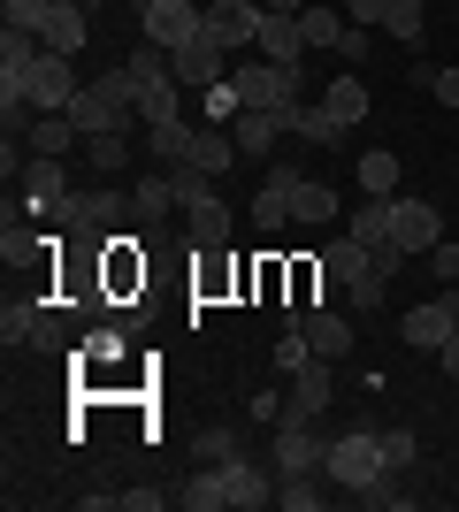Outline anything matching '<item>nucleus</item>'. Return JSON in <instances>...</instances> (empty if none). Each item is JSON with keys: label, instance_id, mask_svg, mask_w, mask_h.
Returning a JSON list of instances; mask_svg holds the SVG:
<instances>
[{"label": "nucleus", "instance_id": "1", "mask_svg": "<svg viewBox=\"0 0 459 512\" xmlns=\"http://www.w3.org/2000/svg\"><path fill=\"white\" fill-rule=\"evenodd\" d=\"M69 123L85 130V138H100V130H131V123H138V85H131V69L115 62V69H100L92 85H77Z\"/></svg>", "mask_w": 459, "mask_h": 512}, {"label": "nucleus", "instance_id": "2", "mask_svg": "<svg viewBox=\"0 0 459 512\" xmlns=\"http://www.w3.org/2000/svg\"><path fill=\"white\" fill-rule=\"evenodd\" d=\"M230 92H238V107L284 115V107L306 100V69H291V62H238L230 69Z\"/></svg>", "mask_w": 459, "mask_h": 512}, {"label": "nucleus", "instance_id": "3", "mask_svg": "<svg viewBox=\"0 0 459 512\" xmlns=\"http://www.w3.org/2000/svg\"><path fill=\"white\" fill-rule=\"evenodd\" d=\"M322 459H329V436L306 413H276V436H268V467H276V482L284 474H322Z\"/></svg>", "mask_w": 459, "mask_h": 512}, {"label": "nucleus", "instance_id": "4", "mask_svg": "<svg viewBox=\"0 0 459 512\" xmlns=\"http://www.w3.org/2000/svg\"><path fill=\"white\" fill-rule=\"evenodd\" d=\"M322 474L337 482V490H368V482H383V444H375V428H345V436H329V459H322Z\"/></svg>", "mask_w": 459, "mask_h": 512}, {"label": "nucleus", "instance_id": "5", "mask_svg": "<svg viewBox=\"0 0 459 512\" xmlns=\"http://www.w3.org/2000/svg\"><path fill=\"white\" fill-rule=\"evenodd\" d=\"M169 69H176V85H184V92H215V85H230V69H238V62H230V46H215V39H207V23H199L192 39L169 54Z\"/></svg>", "mask_w": 459, "mask_h": 512}, {"label": "nucleus", "instance_id": "6", "mask_svg": "<svg viewBox=\"0 0 459 512\" xmlns=\"http://www.w3.org/2000/svg\"><path fill=\"white\" fill-rule=\"evenodd\" d=\"M199 23H207V0H153V8H138V39L146 46H184L199 31Z\"/></svg>", "mask_w": 459, "mask_h": 512}, {"label": "nucleus", "instance_id": "7", "mask_svg": "<svg viewBox=\"0 0 459 512\" xmlns=\"http://www.w3.org/2000/svg\"><path fill=\"white\" fill-rule=\"evenodd\" d=\"M391 245H398V253H437V245H444V214L429 207V199L398 192L391 199Z\"/></svg>", "mask_w": 459, "mask_h": 512}, {"label": "nucleus", "instance_id": "8", "mask_svg": "<svg viewBox=\"0 0 459 512\" xmlns=\"http://www.w3.org/2000/svg\"><path fill=\"white\" fill-rule=\"evenodd\" d=\"M452 314H459V291L444 283L429 306H406V321H398V337L414 344V352H444V337H452Z\"/></svg>", "mask_w": 459, "mask_h": 512}, {"label": "nucleus", "instance_id": "9", "mask_svg": "<svg viewBox=\"0 0 459 512\" xmlns=\"http://www.w3.org/2000/svg\"><path fill=\"white\" fill-rule=\"evenodd\" d=\"M222 490H230V512H268L276 505V467H261V459H222Z\"/></svg>", "mask_w": 459, "mask_h": 512}, {"label": "nucleus", "instance_id": "10", "mask_svg": "<svg viewBox=\"0 0 459 512\" xmlns=\"http://www.w3.org/2000/svg\"><path fill=\"white\" fill-rule=\"evenodd\" d=\"M23 92H31L39 115H69V100H77V69H69V54H39L31 77H23Z\"/></svg>", "mask_w": 459, "mask_h": 512}, {"label": "nucleus", "instance_id": "11", "mask_svg": "<svg viewBox=\"0 0 459 512\" xmlns=\"http://www.w3.org/2000/svg\"><path fill=\"white\" fill-rule=\"evenodd\" d=\"M299 176H306V169H291V161H268L261 192H253V230H261V237L291 222V192H299Z\"/></svg>", "mask_w": 459, "mask_h": 512}, {"label": "nucleus", "instance_id": "12", "mask_svg": "<svg viewBox=\"0 0 459 512\" xmlns=\"http://www.w3.org/2000/svg\"><path fill=\"white\" fill-rule=\"evenodd\" d=\"M207 39L245 54V46L261 39V0H207Z\"/></svg>", "mask_w": 459, "mask_h": 512}, {"label": "nucleus", "instance_id": "13", "mask_svg": "<svg viewBox=\"0 0 459 512\" xmlns=\"http://www.w3.org/2000/svg\"><path fill=\"white\" fill-rule=\"evenodd\" d=\"M39 39H46V54H69V62H77V54L92 46V8L85 0H54L46 23H39Z\"/></svg>", "mask_w": 459, "mask_h": 512}, {"label": "nucleus", "instance_id": "14", "mask_svg": "<svg viewBox=\"0 0 459 512\" xmlns=\"http://www.w3.org/2000/svg\"><path fill=\"white\" fill-rule=\"evenodd\" d=\"M23 199H31V214H54L69 199V176H62V153H31V161H23Z\"/></svg>", "mask_w": 459, "mask_h": 512}, {"label": "nucleus", "instance_id": "15", "mask_svg": "<svg viewBox=\"0 0 459 512\" xmlns=\"http://www.w3.org/2000/svg\"><path fill=\"white\" fill-rule=\"evenodd\" d=\"M299 329H306V344H314V360H345L352 337H360L337 306H299Z\"/></svg>", "mask_w": 459, "mask_h": 512}, {"label": "nucleus", "instance_id": "16", "mask_svg": "<svg viewBox=\"0 0 459 512\" xmlns=\"http://www.w3.org/2000/svg\"><path fill=\"white\" fill-rule=\"evenodd\" d=\"M253 54H261V62L306 69V31H299V16H276V8H261V39H253Z\"/></svg>", "mask_w": 459, "mask_h": 512}, {"label": "nucleus", "instance_id": "17", "mask_svg": "<svg viewBox=\"0 0 459 512\" xmlns=\"http://www.w3.org/2000/svg\"><path fill=\"white\" fill-rule=\"evenodd\" d=\"M184 230H192L199 253H222V245H230V199H222V192H199L192 207H184Z\"/></svg>", "mask_w": 459, "mask_h": 512}, {"label": "nucleus", "instance_id": "18", "mask_svg": "<svg viewBox=\"0 0 459 512\" xmlns=\"http://www.w3.org/2000/svg\"><path fill=\"white\" fill-rule=\"evenodd\" d=\"M322 115L329 123H337V138H352V123H368V85H360V77H329L322 85Z\"/></svg>", "mask_w": 459, "mask_h": 512}, {"label": "nucleus", "instance_id": "19", "mask_svg": "<svg viewBox=\"0 0 459 512\" xmlns=\"http://www.w3.org/2000/svg\"><path fill=\"white\" fill-rule=\"evenodd\" d=\"M329 398H337V375H329V360H306L299 375H291V398H284V406L306 413V421H322Z\"/></svg>", "mask_w": 459, "mask_h": 512}, {"label": "nucleus", "instance_id": "20", "mask_svg": "<svg viewBox=\"0 0 459 512\" xmlns=\"http://www.w3.org/2000/svg\"><path fill=\"white\" fill-rule=\"evenodd\" d=\"M230 138H238V153H245V161H268V153H276V138H284V115L238 107V115H230Z\"/></svg>", "mask_w": 459, "mask_h": 512}, {"label": "nucleus", "instance_id": "21", "mask_svg": "<svg viewBox=\"0 0 459 512\" xmlns=\"http://www.w3.org/2000/svg\"><path fill=\"white\" fill-rule=\"evenodd\" d=\"M131 214H138V230H161L169 214H184V207H176V192H169V176H161V169H146V176L131 184Z\"/></svg>", "mask_w": 459, "mask_h": 512}, {"label": "nucleus", "instance_id": "22", "mask_svg": "<svg viewBox=\"0 0 459 512\" xmlns=\"http://www.w3.org/2000/svg\"><path fill=\"white\" fill-rule=\"evenodd\" d=\"M46 314H54L46 299H16V291H8V306H0V344H8V352H16V344H39Z\"/></svg>", "mask_w": 459, "mask_h": 512}, {"label": "nucleus", "instance_id": "23", "mask_svg": "<svg viewBox=\"0 0 459 512\" xmlns=\"http://www.w3.org/2000/svg\"><path fill=\"white\" fill-rule=\"evenodd\" d=\"M138 85V123H176V115H184V85H176V77H131Z\"/></svg>", "mask_w": 459, "mask_h": 512}, {"label": "nucleus", "instance_id": "24", "mask_svg": "<svg viewBox=\"0 0 459 512\" xmlns=\"http://www.w3.org/2000/svg\"><path fill=\"white\" fill-rule=\"evenodd\" d=\"M299 31H306V54H329V46H345L352 23L337 16L329 0H306V8H299Z\"/></svg>", "mask_w": 459, "mask_h": 512}, {"label": "nucleus", "instance_id": "25", "mask_svg": "<svg viewBox=\"0 0 459 512\" xmlns=\"http://www.w3.org/2000/svg\"><path fill=\"white\" fill-rule=\"evenodd\" d=\"M291 222L329 230V222H337V192H329V184H314V176H299V192H291Z\"/></svg>", "mask_w": 459, "mask_h": 512}, {"label": "nucleus", "instance_id": "26", "mask_svg": "<svg viewBox=\"0 0 459 512\" xmlns=\"http://www.w3.org/2000/svg\"><path fill=\"white\" fill-rule=\"evenodd\" d=\"M146 146H153V169H169V161H192V146H199V130L176 115V123H153L146 130Z\"/></svg>", "mask_w": 459, "mask_h": 512}, {"label": "nucleus", "instance_id": "27", "mask_svg": "<svg viewBox=\"0 0 459 512\" xmlns=\"http://www.w3.org/2000/svg\"><path fill=\"white\" fill-rule=\"evenodd\" d=\"M192 161H199V169H207V176H230V169H238V161H245V153H238V138H230V130L199 123V146H192Z\"/></svg>", "mask_w": 459, "mask_h": 512}, {"label": "nucleus", "instance_id": "28", "mask_svg": "<svg viewBox=\"0 0 459 512\" xmlns=\"http://www.w3.org/2000/svg\"><path fill=\"white\" fill-rule=\"evenodd\" d=\"M322 268H329V283L345 291V283H360V276H368L375 260H368V245H360V237H337V245H322Z\"/></svg>", "mask_w": 459, "mask_h": 512}, {"label": "nucleus", "instance_id": "29", "mask_svg": "<svg viewBox=\"0 0 459 512\" xmlns=\"http://www.w3.org/2000/svg\"><path fill=\"white\" fill-rule=\"evenodd\" d=\"M345 237H360V245H368V260H375L383 245H391V199H368V207H352Z\"/></svg>", "mask_w": 459, "mask_h": 512}, {"label": "nucleus", "instance_id": "30", "mask_svg": "<svg viewBox=\"0 0 459 512\" xmlns=\"http://www.w3.org/2000/svg\"><path fill=\"white\" fill-rule=\"evenodd\" d=\"M352 176L368 184V199H398V176H406V169H398L391 146H375V153H360V169H352Z\"/></svg>", "mask_w": 459, "mask_h": 512}, {"label": "nucleus", "instance_id": "31", "mask_svg": "<svg viewBox=\"0 0 459 512\" xmlns=\"http://www.w3.org/2000/svg\"><path fill=\"white\" fill-rule=\"evenodd\" d=\"M176 505H184V512H222V505H230V490H222V467H199L192 482H176Z\"/></svg>", "mask_w": 459, "mask_h": 512}, {"label": "nucleus", "instance_id": "32", "mask_svg": "<svg viewBox=\"0 0 459 512\" xmlns=\"http://www.w3.org/2000/svg\"><path fill=\"white\" fill-rule=\"evenodd\" d=\"M284 130H299L306 146H345V138H337V123L322 115V100H299V107H284Z\"/></svg>", "mask_w": 459, "mask_h": 512}, {"label": "nucleus", "instance_id": "33", "mask_svg": "<svg viewBox=\"0 0 459 512\" xmlns=\"http://www.w3.org/2000/svg\"><path fill=\"white\" fill-rule=\"evenodd\" d=\"M284 337H276V352H268V367H276V375H299L306 360H314V344H306V329H299V306H284Z\"/></svg>", "mask_w": 459, "mask_h": 512}, {"label": "nucleus", "instance_id": "34", "mask_svg": "<svg viewBox=\"0 0 459 512\" xmlns=\"http://www.w3.org/2000/svg\"><path fill=\"white\" fill-rule=\"evenodd\" d=\"M85 161H92V176H123L131 169V138H123V130H100V138H85Z\"/></svg>", "mask_w": 459, "mask_h": 512}, {"label": "nucleus", "instance_id": "35", "mask_svg": "<svg viewBox=\"0 0 459 512\" xmlns=\"http://www.w3.org/2000/svg\"><path fill=\"white\" fill-rule=\"evenodd\" d=\"M77 138H85V130L69 123V115H39V123L23 130V146H31V153H69Z\"/></svg>", "mask_w": 459, "mask_h": 512}, {"label": "nucleus", "instance_id": "36", "mask_svg": "<svg viewBox=\"0 0 459 512\" xmlns=\"http://www.w3.org/2000/svg\"><path fill=\"white\" fill-rule=\"evenodd\" d=\"M383 31H391L398 46H421V31H429L421 0H383Z\"/></svg>", "mask_w": 459, "mask_h": 512}, {"label": "nucleus", "instance_id": "37", "mask_svg": "<svg viewBox=\"0 0 459 512\" xmlns=\"http://www.w3.org/2000/svg\"><path fill=\"white\" fill-rule=\"evenodd\" d=\"M322 482L329 474H284V482H276V505L284 512H322Z\"/></svg>", "mask_w": 459, "mask_h": 512}, {"label": "nucleus", "instance_id": "38", "mask_svg": "<svg viewBox=\"0 0 459 512\" xmlns=\"http://www.w3.org/2000/svg\"><path fill=\"white\" fill-rule=\"evenodd\" d=\"M161 176H169V192H176V207H192L199 192H215V176L199 169V161H169V169H161Z\"/></svg>", "mask_w": 459, "mask_h": 512}, {"label": "nucleus", "instance_id": "39", "mask_svg": "<svg viewBox=\"0 0 459 512\" xmlns=\"http://www.w3.org/2000/svg\"><path fill=\"white\" fill-rule=\"evenodd\" d=\"M375 444H383V467L391 474H406L421 459V444H414V428H375Z\"/></svg>", "mask_w": 459, "mask_h": 512}, {"label": "nucleus", "instance_id": "40", "mask_svg": "<svg viewBox=\"0 0 459 512\" xmlns=\"http://www.w3.org/2000/svg\"><path fill=\"white\" fill-rule=\"evenodd\" d=\"M360 505H368V512H406V505H414V490H398L391 474H383V482H368V490H360Z\"/></svg>", "mask_w": 459, "mask_h": 512}, {"label": "nucleus", "instance_id": "41", "mask_svg": "<svg viewBox=\"0 0 459 512\" xmlns=\"http://www.w3.org/2000/svg\"><path fill=\"white\" fill-rule=\"evenodd\" d=\"M238 428H199V459H207V467H222V459H238Z\"/></svg>", "mask_w": 459, "mask_h": 512}, {"label": "nucleus", "instance_id": "42", "mask_svg": "<svg viewBox=\"0 0 459 512\" xmlns=\"http://www.w3.org/2000/svg\"><path fill=\"white\" fill-rule=\"evenodd\" d=\"M383 291H391V276H375V268H368L360 283H345V299L360 306V314H383Z\"/></svg>", "mask_w": 459, "mask_h": 512}, {"label": "nucleus", "instance_id": "43", "mask_svg": "<svg viewBox=\"0 0 459 512\" xmlns=\"http://www.w3.org/2000/svg\"><path fill=\"white\" fill-rule=\"evenodd\" d=\"M0 8H8V23H16V31H39L54 0H0Z\"/></svg>", "mask_w": 459, "mask_h": 512}, {"label": "nucleus", "instance_id": "44", "mask_svg": "<svg viewBox=\"0 0 459 512\" xmlns=\"http://www.w3.org/2000/svg\"><path fill=\"white\" fill-rule=\"evenodd\" d=\"M176 505V490H123V512H161Z\"/></svg>", "mask_w": 459, "mask_h": 512}, {"label": "nucleus", "instance_id": "45", "mask_svg": "<svg viewBox=\"0 0 459 512\" xmlns=\"http://www.w3.org/2000/svg\"><path fill=\"white\" fill-rule=\"evenodd\" d=\"M199 107H207L215 123H230V115H238V92H230V85H215V92H199Z\"/></svg>", "mask_w": 459, "mask_h": 512}, {"label": "nucleus", "instance_id": "46", "mask_svg": "<svg viewBox=\"0 0 459 512\" xmlns=\"http://www.w3.org/2000/svg\"><path fill=\"white\" fill-rule=\"evenodd\" d=\"M31 352H69V321L46 314V329H39V344H31Z\"/></svg>", "mask_w": 459, "mask_h": 512}, {"label": "nucleus", "instance_id": "47", "mask_svg": "<svg viewBox=\"0 0 459 512\" xmlns=\"http://www.w3.org/2000/svg\"><path fill=\"white\" fill-rule=\"evenodd\" d=\"M245 413H253V428H276V413H284V398H276V390H253V406H245Z\"/></svg>", "mask_w": 459, "mask_h": 512}, {"label": "nucleus", "instance_id": "48", "mask_svg": "<svg viewBox=\"0 0 459 512\" xmlns=\"http://www.w3.org/2000/svg\"><path fill=\"white\" fill-rule=\"evenodd\" d=\"M429 268H437V283H459V245H452V237L429 253Z\"/></svg>", "mask_w": 459, "mask_h": 512}, {"label": "nucleus", "instance_id": "49", "mask_svg": "<svg viewBox=\"0 0 459 512\" xmlns=\"http://www.w3.org/2000/svg\"><path fill=\"white\" fill-rule=\"evenodd\" d=\"M429 92H437V107H459V62H444V69H437V85H429Z\"/></svg>", "mask_w": 459, "mask_h": 512}, {"label": "nucleus", "instance_id": "50", "mask_svg": "<svg viewBox=\"0 0 459 512\" xmlns=\"http://www.w3.org/2000/svg\"><path fill=\"white\" fill-rule=\"evenodd\" d=\"M345 16L360 23V31H375V23H383V0H345Z\"/></svg>", "mask_w": 459, "mask_h": 512}, {"label": "nucleus", "instance_id": "51", "mask_svg": "<svg viewBox=\"0 0 459 512\" xmlns=\"http://www.w3.org/2000/svg\"><path fill=\"white\" fill-rule=\"evenodd\" d=\"M437 367H444V375H459V314H452V337H444V352H437Z\"/></svg>", "mask_w": 459, "mask_h": 512}, {"label": "nucleus", "instance_id": "52", "mask_svg": "<svg viewBox=\"0 0 459 512\" xmlns=\"http://www.w3.org/2000/svg\"><path fill=\"white\" fill-rule=\"evenodd\" d=\"M261 8H276V16H299V8H306V0H261Z\"/></svg>", "mask_w": 459, "mask_h": 512}, {"label": "nucleus", "instance_id": "53", "mask_svg": "<svg viewBox=\"0 0 459 512\" xmlns=\"http://www.w3.org/2000/svg\"><path fill=\"white\" fill-rule=\"evenodd\" d=\"M85 8H108V0H85Z\"/></svg>", "mask_w": 459, "mask_h": 512}, {"label": "nucleus", "instance_id": "54", "mask_svg": "<svg viewBox=\"0 0 459 512\" xmlns=\"http://www.w3.org/2000/svg\"><path fill=\"white\" fill-rule=\"evenodd\" d=\"M138 8H153V0H138Z\"/></svg>", "mask_w": 459, "mask_h": 512}]
</instances>
